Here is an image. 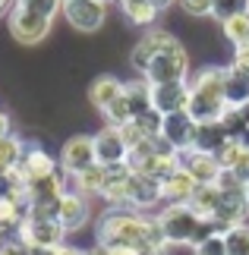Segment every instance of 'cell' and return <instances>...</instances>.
Returning <instances> with one entry per match:
<instances>
[{
  "label": "cell",
  "instance_id": "f1b7e54d",
  "mask_svg": "<svg viewBox=\"0 0 249 255\" xmlns=\"http://www.w3.org/2000/svg\"><path fill=\"white\" fill-rule=\"evenodd\" d=\"M16 3L35 9V13H41V16H47V19H54L57 9H63V0H16Z\"/></svg>",
  "mask_w": 249,
  "mask_h": 255
},
{
  "label": "cell",
  "instance_id": "f546056e",
  "mask_svg": "<svg viewBox=\"0 0 249 255\" xmlns=\"http://www.w3.org/2000/svg\"><path fill=\"white\" fill-rule=\"evenodd\" d=\"M196 252H199V255H227V243H224L221 233H212V237H205V240L196 246Z\"/></svg>",
  "mask_w": 249,
  "mask_h": 255
},
{
  "label": "cell",
  "instance_id": "e0dca14e",
  "mask_svg": "<svg viewBox=\"0 0 249 255\" xmlns=\"http://www.w3.org/2000/svg\"><path fill=\"white\" fill-rule=\"evenodd\" d=\"M193 189H196V180L183 167H177L174 173H167L164 180H161V195H164V199H171V202H189Z\"/></svg>",
  "mask_w": 249,
  "mask_h": 255
},
{
  "label": "cell",
  "instance_id": "74e56055",
  "mask_svg": "<svg viewBox=\"0 0 249 255\" xmlns=\"http://www.w3.org/2000/svg\"><path fill=\"white\" fill-rule=\"evenodd\" d=\"M88 255H114V252H111V249H104V246H98V249H92Z\"/></svg>",
  "mask_w": 249,
  "mask_h": 255
},
{
  "label": "cell",
  "instance_id": "5bb4252c",
  "mask_svg": "<svg viewBox=\"0 0 249 255\" xmlns=\"http://www.w3.org/2000/svg\"><path fill=\"white\" fill-rule=\"evenodd\" d=\"M57 218H60V224L66 230H76V227H82L85 218H88V205L85 199L79 192H63V199H60V211H57Z\"/></svg>",
  "mask_w": 249,
  "mask_h": 255
},
{
  "label": "cell",
  "instance_id": "d4e9b609",
  "mask_svg": "<svg viewBox=\"0 0 249 255\" xmlns=\"http://www.w3.org/2000/svg\"><path fill=\"white\" fill-rule=\"evenodd\" d=\"M224 35H227V41H234L237 47L249 41V9H243V13H237L231 19H224Z\"/></svg>",
  "mask_w": 249,
  "mask_h": 255
},
{
  "label": "cell",
  "instance_id": "8fae6325",
  "mask_svg": "<svg viewBox=\"0 0 249 255\" xmlns=\"http://www.w3.org/2000/svg\"><path fill=\"white\" fill-rule=\"evenodd\" d=\"M95 154H98V164H104V167L126 164L129 148H126V139H123L120 126H107V129H101L95 135Z\"/></svg>",
  "mask_w": 249,
  "mask_h": 255
},
{
  "label": "cell",
  "instance_id": "f35d334b",
  "mask_svg": "<svg viewBox=\"0 0 249 255\" xmlns=\"http://www.w3.org/2000/svg\"><path fill=\"white\" fill-rule=\"evenodd\" d=\"M9 3H13V0H0V16H3L6 9H9Z\"/></svg>",
  "mask_w": 249,
  "mask_h": 255
},
{
  "label": "cell",
  "instance_id": "cb8c5ba5",
  "mask_svg": "<svg viewBox=\"0 0 249 255\" xmlns=\"http://www.w3.org/2000/svg\"><path fill=\"white\" fill-rule=\"evenodd\" d=\"M120 6L129 16V22H136V25H148L158 16V6L152 3V0H120Z\"/></svg>",
  "mask_w": 249,
  "mask_h": 255
},
{
  "label": "cell",
  "instance_id": "5b68a950",
  "mask_svg": "<svg viewBox=\"0 0 249 255\" xmlns=\"http://www.w3.org/2000/svg\"><path fill=\"white\" fill-rule=\"evenodd\" d=\"M186 70H189V60H186V51L183 44L171 38L161 51H158L145 66V82L148 85H161V82H183L186 79Z\"/></svg>",
  "mask_w": 249,
  "mask_h": 255
},
{
  "label": "cell",
  "instance_id": "1f68e13d",
  "mask_svg": "<svg viewBox=\"0 0 249 255\" xmlns=\"http://www.w3.org/2000/svg\"><path fill=\"white\" fill-rule=\"evenodd\" d=\"M231 173H234L243 186H249V151H246V148H243V154H240V161L231 167Z\"/></svg>",
  "mask_w": 249,
  "mask_h": 255
},
{
  "label": "cell",
  "instance_id": "8992f818",
  "mask_svg": "<svg viewBox=\"0 0 249 255\" xmlns=\"http://www.w3.org/2000/svg\"><path fill=\"white\" fill-rule=\"evenodd\" d=\"M9 32H13V38L22 41V44H38V41L47 38V32H51V19L35 13V9H28V6H22V3H16L9 9Z\"/></svg>",
  "mask_w": 249,
  "mask_h": 255
},
{
  "label": "cell",
  "instance_id": "d6986e66",
  "mask_svg": "<svg viewBox=\"0 0 249 255\" xmlns=\"http://www.w3.org/2000/svg\"><path fill=\"white\" fill-rule=\"evenodd\" d=\"M224 98L231 107H240L249 101V73L240 66H227V82H224Z\"/></svg>",
  "mask_w": 249,
  "mask_h": 255
},
{
  "label": "cell",
  "instance_id": "836d02e7",
  "mask_svg": "<svg viewBox=\"0 0 249 255\" xmlns=\"http://www.w3.org/2000/svg\"><path fill=\"white\" fill-rule=\"evenodd\" d=\"M6 129H9V120H6V114L0 111V135H6Z\"/></svg>",
  "mask_w": 249,
  "mask_h": 255
},
{
  "label": "cell",
  "instance_id": "ffe728a7",
  "mask_svg": "<svg viewBox=\"0 0 249 255\" xmlns=\"http://www.w3.org/2000/svg\"><path fill=\"white\" fill-rule=\"evenodd\" d=\"M218 195H221L218 183H196V189H193V195H189V202H186V205H193V208L202 214V218H215Z\"/></svg>",
  "mask_w": 249,
  "mask_h": 255
},
{
  "label": "cell",
  "instance_id": "9c48e42d",
  "mask_svg": "<svg viewBox=\"0 0 249 255\" xmlns=\"http://www.w3.org/2000/svg\"><path fill=\"white\" fill-rule=\"evenodd\" d=\"M63 16L79 32H98L104 22V0H66Z\"/></svg>",
  "mask_w": 249,
  "mask_h": 255
},
{
  "label": "cell",
  "instance_id": "7c38bea8",
  "mask_svg": "<svg viewBox=\"0 0 249 255\" xmlns=\"http://www.w3.org/2000/svg\"><path fill=\"white\" fill-rule=\"evenodd\" d=\"M180 167L193 176L196 183H218V176L224 173V167L218 164L215 154H208V151H196V148H186L183 154V161H180Z\"/></svg>",
  "mask_w": 249,
  "mask_h": 255
},
{
  "label": "cell",
  "instance_id": "52a82bcc",
  "mask_svg": "<svg viewBox=\"0 0 249 255\" xmlns=\"http://www.w3.org/2000/svg\"><path fill=\"white\" fill-rule=\"evenodd\" d=\"M66 227L60 224V218H41V214H28L22 221V243L25 246H47L57 249L63 240Z\"/></svg>",
  "mask_w": 249,
  "mask_h": 255
},
{
  "label": "cell",
  "instance_id": "d6a6232c",
  "mask_svg": "<svg viewBox=\"0 0 249 255\" xmlns=\"http://www.w3.org/2000/svg\"><path fill=\"white\" fill-rule=\"evenodd\" d=\"M234 66H240V70L249 73V41L237 47V57H234Z\"/></svg>",
  "mask_w": 249,
  "mask_h": 255
},
{
  "label": "cell",
  "instance_id": "44dd1931",
  "mask_svg": "<svg viewBox=\"0 0 249 255\" xmlns=\"http://www.w3.org/2000/svg\"><path fill=\"white\" fill-rule=\"evenodd\" d=\"M123 98H126L133 117L152 111V85H148V82H126L123 85Z\"/></svg>",
  "mask_w": 249,
  "mask_h": 255
},
{
  "label": "cell",
  "instance_id": "30bf717a",
  "mask_svg": "<svg viewBox=\"0 0 249 255\" xmlns=\"http://www.w3.org/2000/svg\"><path fill=\"white\" fill-rule=\"evenodd\" d=\"M60 164H63V170L69 176H76V173L88 170L92 164H98L95 139L92 135H73V139L63 145V151H60Z\"/></svg>",
  "mask_w": 249,
  "mask_h": 255
},
{
  "label": "cell",
  "instance_id": "7a4b0ae2",
  "mask_svg": "<svg viewBox=\"0 0 249 255\" xmlns=\"http://www.w3.org/2000/svg\"><path fill=\"white\" fill-rule=\"evenodd\" d=\"M224 82H227V70H221V66H208V70L196 73L186 104V111L196 123H215L227 114L231 104L224 98Z\"/></svg>",
  "mask_w": 249,
  "mask_h": 255
},
{
  "label": "cell",
  "instance_id": "d590c367",
  "mask_svg": "<svg viewBox=\"0 0 249 255\" xmlns=\"http://www.w3.org/2000/svg\"><path fill=\"white\" fill-rule=\"evenodd\" d=\"M240 145H243V148L249 151V126H246V129H243V135H240Z\"/></svg>",
  "mask_w": 249,
  "mask_h": 255
},
{
  "label": "cell",
  "instance_id": "8d00e7d4",
  "mask_svg": "<svg viewBox=\"0 0 249 255\" xmlns=\"http://www.w3.org/2000/svg\"><path fill=\"white\" fill-rule=\"evenodd\" d=\"M57 255H82V252H76V249H66V246H57Z\"/></svg>",
  "mask_w": 249,
  "mask_h": 255
},
{
  "label": "cell",
  "instance_id": "ba28073f",
  "mask_svg": "<svg viewBox=\"0 0 249 255\" xmlns=\"http://www.w3.org/2000/svg\"><path fill=\"white\" fill-rule=\"evenodd\" d=\"M196 120L189 117V111H174V114H164L161 120V139L177 151H186L193 148V139H196Z\"/></svg>",
  "mask_w": 249,
  "mask_h": 255
},
{
  "label": "cell",
  "instance_id": "ac0fdd59",
  "mask_svg": "<svg viewBox=\"0 0 249 255\" xmlns=\"http://www.w3.org/2000/svg\"><path fill=\"white\" fill-rule=\"evenodd\" d=\"M171 32H148L145 38H142V41H139L136 47H133V66H136V70L139 73H145V66H148V60H152V57L158 54V51H161V47L167 44V41H171Z\"/></svg>",
  "mask_w": 249,
  "mask_h": 255
},
{
  "label": "cell",
  "instance_id": "7402d4cb",
  "mask_svg": "<svg viewBox=\"0 0 249 255\" xmlns=\"http://www.w3.org/2000/svg\"><path fill=\"white\" fill-rule=\"evenodd\" d=\"M22 161V145H19L16 135H0V173L16 170V164Z\"/></svg>",
  "mask_w": 249,
  "mask_h": 255
},
{
  "label": "cell",
  "instance_id": "b9f144b4",
  "mask_svg": "<svg viewBox=\"0 0 249 255\" xmlns=\"http://www.w3.org/2000/svg\"><path fill=\"white\" fill-rule=\"evenodd\" d=\"M63 3H66V0H63Z\"/></svg>",
  "mask_w": 249,
  "mask_h": 255
},
{
  "label": "cell",
  "instance_id": "4316f807",
  "mask_svg": "<svg viewBox=\"0 0 249 255\" xmlns=\"http://www.w3.org/2000/svg\"><path fill=\"white\" fill-rule=\"evenodd\" d=\"M240 154H243V145H240V139H227L221 148L215 151V158H218V164H221L224 170H231L237 161H240Z\"/></svg>",
  "mask_w": 249,
  "mask_h": 255
},
{
  "label": "cell",
  "instance_id": "603a6c76",
  "mask_svg": "<svg viewBox=\"0 0 249 255\" xmlns=\"http://www.w3.org/2000/svg\"><path fill=\"white\" fill-rule=\"evenodd\" d=\"M73 180L79 186V192H101L104 183H107V167H104V164H92L88 170L76 173Z\"/></svg>",
  "mask_w": 249,
  "mask_h": 255
},
{
  "label": "cell",
  "instance_id": "484cf974",
  "mask_svg": "<svg viewBox=\"0 0 249 255\" xmlns=\"http://www.w3.org/2000/svg\"><path fill=\"white\" fill-rule=\"evenodd\" d=\"M224 243H227V255H249V227L246 224H237L224 233Z\"/></svg>",
  "mask_w": 249,
  "mask_h": 255
},
{
  "label": "cell",
  "instance_id": "277c9868",
  "mask_svg": "<svg viewBox=\"0 0 249 255\" xmlns=\"http://www.w3.org/2000/svg\"><path fill=\"white\" fill-rule=\"evenodd\" d=\"M218 189H221V195H218V208H215L212 221L221 224V230H231V227H237V224H243L246 214H249L246 186L237 180L231 170H224L221 176H218Z\"/></svg>",
  "mask_w": 249,
  "mask_h": 255
},
{
  "label": "cell",
  "instance_id": "4dcf8cb0",
  "mask_svg": "<svg viewBox=\"0 0 249 255\" xmlns=\"http://www.w3.org/2000/svg\"><path fill=\"white\" fill-rule=\"evenodd\" d=\"M180 6L189 16H208L215 9V0H180Z\"/></svg>",
  "mask_w": 249,
  "mask_h": 255
},
{
  "label": "cell",
  "instance_id": "60d3db41",
  "mask_svg": "<svg viewBox=\"0 0 249 255\" xmlns=\"http://www.w3.org/2000/svg\"><path fill=\"white\" fill-rule=\"evenodd\" d=\"M246 195H249V186H246Z\"/></svg>",
  "mask_w": 249,
  "mask_h": 255
},
{
  "label": "cell",
  "instance_id": "9a60e30c",
  "mask_svg": "<svg viewBox=\"0 0 249 255\" xmlns=\"http://www.w3.org/2000/svg\"><path fill=\"white\" fill-rule=\"evenodd\" d=\"M120 95H123V82L114 79V76H98L92 82V88H88V101H92L98 111H107Z\"/></svg>",
  "mask_w": 249,
  "mask_h": 255
},
{
  "label": "cell",
  "instance_id": "3957f363",
  "mask_svg": "<svg viewBox=\"0 0 249 255\" xmlns=\"http://www.w3.org/2000/svg\"><path fill=\"white\" fill-rule=\"evenodd\" d=\"M158 224H161V233H164L167 243H189V246H199L205 237H212V233L221 230L218 221L202 218V214L186 202H174L171 208H164Z\"/></svg>",
  "mask_w": 249,
  "mask_h": 255
},
{
  "label": "cell",
  "instance_id": "e575fe53",
  "mask_svg": "<svg viewBox=\"0 0 249 255\" xmlns=\"http://www.w3.org/2000/svg\"><path fill=\"white\" fill-rule=\"evenodd\" d=\"M237 111H240V117H243V123L249 126V101H246V104H240V107H237Z\"/></svg>",
  "mask_w": 249,
  "mask_h": 255
},
{
  "label": "cell",
  "instance_id": "4fadbf2b",
  "mask_svg": "<svg viewBox=\"0 0 249 255\" xmlns=\"http://www.w3.org/2000/svg\"><path fill=\"white\" fill-rule=\"evenodd\" d=\"M189 104V85L186 82H161L152 85V107L161 114H174V111H186Z\"/></svg>",
  "mask_w": 249,
  "mask_h": 255
},
{
  "label": "cell",
  "instance_id": "2e32d148",
  "mask_svg": "<svg viewBox=\"0 0 249 255\" xmlns=\"http://www.w3.org/2000/svg\"><path fill=\"white\" fill-rule=\"evenodd\" d=\"M227 139H231V135H227V129H224V123H221V120H215V123H199V126H196L193 148H196V151H208V154H215Z\"/></svg>",
  "mask_w": 249,
  "mask_h": 255
},
{
  "label": "cell",
  "instance_id": "6da1fadb",
  "mask_svg": "<svg viewBox=\"0 0 249 255\" xmlns=\"http://www.w3.org/2000/svg\"><path fill=\"white\" fill-rule=\"evenodd\" d=\"M98 240L114 255H139L145 249L164 246V233L158 221H142L136 214H107L98 227Z\"/></svg>",
  "mask_w": 249,
  "mask_h": 255
},
{
  "label": "cell",
  "instance_id": "83f0119b",
  "mask_svg": "<svg viewBox=\"0 0 249 255\" xmlns=\"http://www.w3.org/2000/svg\"><path fill=\"white\" fill-rule=\"evenodd\" d=\"M243 9H249V0H215V9L212 16H218L224 22V19H231L237 13H243Z\"/></svg>",
  "mask_w": 249,
  "mask_h": 255
},
{
  "label": "cell",
  "instance_id": "ab89813d",
  "mask_svg": "<svg viewBox=\"0 0 249 255\" xmlns=\"http://www.w3.org/2000/svg\"><path fill=\"white\" fill-rule=\"evenodd\" d=\"M152 3H155L158 9H161V6H167V3H174V0H152Z\"/></svg>",
  "mask_w": 249,
  "mask_h": 255
}]
</instances>
